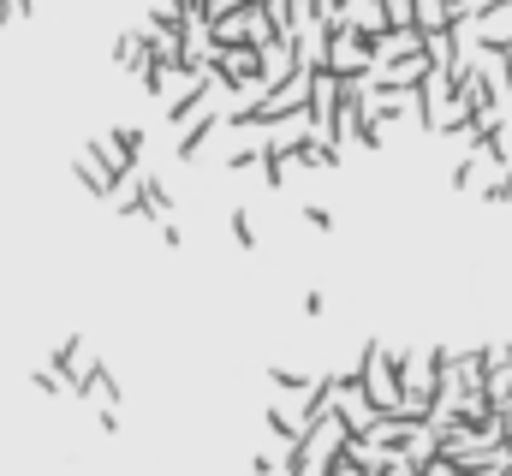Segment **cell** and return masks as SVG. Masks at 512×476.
Here are the masks:
<instances>
[{
	"instance_id": "6da1fadb",
	"label": "cell",
	"mask_w": 512,
	"mask_h": 476,
	"mask_svg": "<svg viewBox=\"0 0 512 476\" xmlns=\"http://www.w3.org/2000/svg\"><path fill=\"white\" fill-rule=\"evenodd\" d=\"M328 476H364V471H358L352 459H334V465H328Z\"/></svg>"
},
{
	"instance_id": "7a4b0ae2",
	"label": "cell",
	"mask_w": 512,
	"mask_h": 476,
	"mask_svg": "<svg viewBox=\"0 0 512 476\" xmlns=\"http://www.w3.org/2000/svg\"><path fill=\"white\" fill-rule=\"evenodd\" d=\"M507 476H512V465H507Z\"/></svg>"
}]
</instances>
